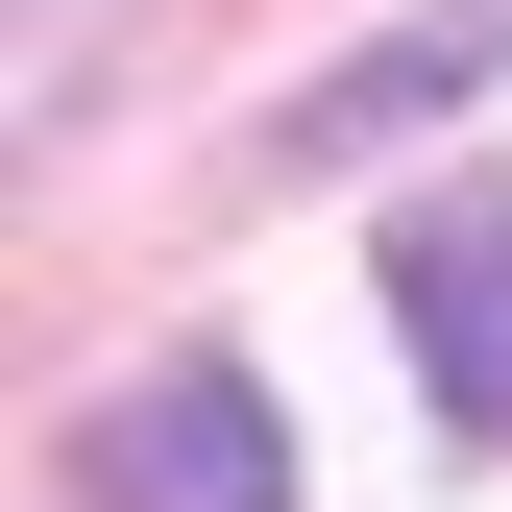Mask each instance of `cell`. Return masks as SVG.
Returning <instances> with one entry per match:
<instances>
[{
	"label": "cell",
	"instance_id": "obj_4",
	"mask_svg": "<svg viewBox=\"0 0 512 512\" xmlns=\"http://www.w3.org/2000/svg\"><path fill=\"white\" fill-rule=\"evenodd\" d=\"M439 25H464V74H488V49H512V0H439Z\"/></svg>",
	"mask_w": 512,
	"mask_h": 512
},
{
	"label": "cell",
	"instance_id": "obj_2",
	"mask_svg": "<svg viewBox=\"0 0 512 512\" xmlns=\"http://www.w3.org/2000/svg\"><path fill=\"white\" fill-rule=\"evenodd\" d=\"M74 488L98 512H317L293 488V415L244 391V366H147L122 415H74Z\"/></svg>",
	"mask_w": 512,
	"mask_h": 512
},
{
	"label": "cell",
	"instance_id": "obj_3",
	"mask_svg": "<svg viewBox=\"0 0 512 512\" xmlns=\"http://www.w3.org/2000/svg\"><path fill=\"white\" fill-rule=\"evenodd\" d=\"M25 98H74V0H25Z\"/></svg>",
	"mask_w": 512,
	"mask_h": 512
},
{
	"label": "cell",
	"instance_id": "obj_1",
	"mask_svg": "<svg viewBox=\"0 0 512 512\" xmlns=\"http://www.w3.org/2000/svg\"><path fill=\"white\" fill-rule=\"evenodd\" d=\"M391 342H415L439 439H512V171L391 196Z\"/></svg>",
	"mask_w": 512,
	"mask_h": 512
}]
</instances>
